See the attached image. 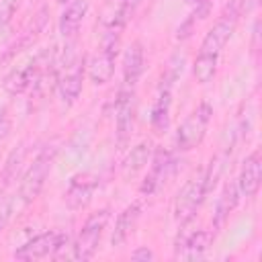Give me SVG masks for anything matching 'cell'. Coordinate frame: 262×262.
<instances>
[{"label":"cell","instance_id":"cell-4","mask_svg":"<svg viewBox=\"0 0 262 262\" xmlns=\"http://www.w3.org/2000/svg\"><path fill=\"white\" fill-rule=\"evenodd\" d=\"M211 115H213V108L209 102H201L184 121L182 125L178 127L176 131V147L186 151V149H192L196 147L205 133H207V127L211 123Z\"/></svg>","mask_w":262,"mask_h":262},{"label":"cell","instance_id":"cell-18","mask_svg":"<svg viewBox=\"0 0 262 262\" xmlns=\"http://www.w3.org/2000/svg\"><path fill=\"white\" fill-rule=\"evenodd\" d=\"M170 104H172V94H170V86H162L160 94H158V100L151 108V125L158 133H164L168 129V123H170Z\"/></svg>","mask_w":262,"mask_h":262},{"label":"cell","instance_id":"cell-5","mask_svg":"<svg viewBox=\"0 0 262 262\" xmlns=\"http://www.w3.org/2000/svg\"><path fill=\"white\" fill-rule=\"evenodd\" d=\"M106 223H108V211L106 209L92 213L84 221V225L78 233V239L74 242V260H90L96 254L100 237L106 229Z\"/></svg>","mask_w":262,"mask_h":262},{"label":"cell","instance_id":"cell-8","mask_svg":"<svg viewBox=\"0 0 262 262\" xmlns=\"http://www.w3.org/2000/svg\"><path fill=\"white\" fill-rule=\"evenodd\" d=\"M66 237H68L66 233H57V231L39 233V235H35L33 239L25 242V244L14 252V258H18V260H41V258L53 256L55 250L59 248V244H61Z\"/></svg>","mask_w":262,"mask_h":262},{"label":"cell","instance_id":"cell-26","mask_svg":"<svg viewBox=\"0 0 262 262\" xmlns=\"http://www.w3.org/2000/svg\"><path fill=\"white\" fill-rule=\"evenodd\" d=\"M8 129H10V123H8V119L4 117V113H0V141L6 137Z\"/></svg>","mask_w":262,"mask_h":262},{"label":"cell","instance_id":"cell-14","mask_svg":"<svg viewBox=\"0 0 262 262\" xmlns=\"http://www.w3.org/2000/svg\"><path fill=\"white\" fill-rule=\"evenodd\" d=\"M139 217H141V205L139 203H131L119 213V217L115 221L113 235H111V244L115 248H121V246L127 244V239L131 237V233H133V229L139 221Z\"/></svg>","mask_w":262,"mask_h":262},{"label":"cell","instance_id":"cell-24","mask_svg":"<svg viewBox=\"0 0 262 262\" xmlns=\"http://www.w3.org/2000/svg\"><path fill=\"white\" fill-rule=\"evenodd\" d=\"M18 2L20 0H0V27L8 25L18 8Z\"/></svg>","mask_w":262,"mask_h":262},{"label":"cell","instance_id":"cell-23","mask_svg":"<svg viewBox=\"0 0 262 262\" xmlns=\"http://www.w3.org/2000/svg\"><path fill=\"white\" fill-rule=\"evenodd\" d=\"M14 211V199L8 192H0V231L8 225Z\"/></svg>","mask_w":262,"mask_h":262},{"label":"cell","instance_id":"cell-25","mask_svg":"<svg viewBox=\"0 0 262 262\" xmlns=\"http://www.w3.org/2000/svg\"><path fill=\"white\" fill-rule=\"evenodd\" d=\"M156 258V254L147 248V246H143V248H137L135 252H131V260H154Z\"/></svg>","mask_w":262,"mask_h":262},{"label":"cell","instance_id":"cell-9","mask_svg":"<svg viewBox=\"0 0 262 262\" xmlns=\"http://www.w3.org/2000/svg\"><path fill=\"white\" fill-rule=\"evenodd\" d=\"M176 158L168 151H160L154 160H151V168L145 176V180L141 182V192L143 194H154L162 184L168 182V178H172V174L176 172Z\"/></svg>","mask_w":262,"mask_h":262},{"label":"cell","instance_id":"cell-17","mask_svg":"<svg viewBox=\"0 0 262 262\" xmlns=\"http://www.w3.org/2000/svg\"><path fill=\"white\" fill-rule=\"evenodd\" d=\"M211 237L209 231H194L182 242V246H178L176 254L184 260H203L211 246Z\"/></svg>","mask_w":262,"mask_h":262},{"label":"cell","instance_id":"cell-28","mask_svg":"<svg viewBox=\"0 0 262 262\" xmlns=\"http://www.w3.org/2000/svg\"><path fill=\"white\" fill-rule=\"evenodd\" d=\"M57 2H61V4H68V2H70V0H57Z\"/></svg>","mask_w":262,"mask_h":262},{"label":"cell","instance_id":"cell-12","mask_svg":"<svg viewBox=\"0 0 262 262\" xmlns=\"http://www.w3.org/2000/svg\"><path fill=\"white\" fill-rule=\"evenodd\" d=\"M233 29H235V16H227V14H223L209 31H207V35H205V39H203V43H201V49L199 51H203V53H213V55H219L221 53V49L225 47V43L231 39V35H233Z\"/></svg>","mask_w":262,"mask_h":262},{"label":"cell","instance_id":"cell-13","mask_svg":"<svg viewBox=\"0 0 262 262\" xmlns=\"http://www.w3.org/2000/svg\"><path fill=\"white\" fill-rule=\"evenodd\" d=\"M98 186V178L90 172H82V174H76L68 186V192H66V201L72 209H80L84 205H88V201L92 199L94 190Z\"/></svg>","mask_w":262,"mask_h":262},{"label":"cell","instance_id":"cell-20","mask_svg":"<svg viewBox=\"0 0 262 262\" xmlns=\"http://www.w3.org/2000/svg\"><path fill=\"white\" fill-rule=\"evenodd\" d=\"M151 160V145L147 141H141L139 145H135L129 156L123 162V176H133L139 170H143L147 166V162Z\"/></svg>","mask_w":262,"mask_h":262},{"label":"cell","instance_id":"cell-16","mask_svg":"<svg viewBox=\"0 0 262 262\" xmlns=\"http://www.w3.org/2000/svg\"><path fill=\"white\" fill-rule=\"evenodd\" d=\"M145 68V55H143V47L139 41L131 43L123 55V80L129 88L135 86V82L141 78Z\"/></svg>","mask_w":262,"mask_h":262},{"label":"cell","instance_id":"cell-1","mask_svg":"<svg viewBox=\"0 0 262 262\" xmlns=\"http://www.w3.org/2000/svg\"><path fill=\"white\" fill-rule=\"evenodd\" d=\"M207 194H209V190H207V174H205V170H201L199 174L190 176L184 182V186L180 188V192L176 194V201H174V217H176V221L178 223H188L196 215V211L203 205Z\"/></svg>","mask_w":262,"mask_h":262},{"label":"cell","instance_id":"cell-27","mask_svg":"<svg viewBox=\"0 0 262 262\" xmlns=\"http://www.w3.org/2000/svg\"><path fill=\"white\" fill-rule=\"evenodd\" d=\"M186 2H190V4H196V6H201V4H211V0H186Z\"/></svg>","mask_w":262,"mask_h":262},{"label":"cell","instance_id":"cell-7","mask_svg":"<svg viewBox=\"0 0 262 262\" xmlns=\"http://www.w3.org/2000/svg\"><path fill=\"white\" fill-rule=\"evenodd\" d=\"M47 57H49V53L47 51H43V53H39V55H35L29 63H25L23 68H18V70H14L8 78H6V90L10 92V94H20V92H25V90H29L31 86H35L39 80H41V76L45 74V70H47V66H49V61H47Z\"/></svg>","mask_w":262,"mask_h":262},{"label":"cell","instance_id":"cell-15","mask_svg":"<svg viewBox=\"0 0 262 262\" xmlns=\"http://www.w3.org/2000/svg\"><path fill=\"white\" fill-rule=\"evenodd\" d=\"M90 8V0H70L59 16V33L63 37H74L82 27Z\"/></svg>","mask_w":262,"mask_h":262},{"label":"cell","instance_id":"cell-19","mask_svg":"<svg viewBox=\"0 0 262 262\" xmlns=\"http://www.w3.org/2000/svg\"><path fill=\"white\" fill-rule=\"evenodd\" d=\"M237 199H239V190H237V184H227L217 201V209H215V217H213V225L215 229L223 227V223L227 221V217L231 215V211L235 209L237 205Z\"/></svg>","mask_w":262,"mask_h":262},{"label":"cell","instance_id":"cell-22","mask_svg":"<svg viewBox=\"0 0 262 262\" xmlns=\"http://www.w3.org/2000/svg\"><path fill=\"white\" fill-rule=\"evenodd\" d=\"M25 154H27L25 143H20L16 149L10 151V156H8V160H6V166H4V170H2V180H4L6 186H8V184L16 178V174L20 172V166H23V162H25Z\"/></svg>","mask_w":262,"mask_h":262},{"label":"cell","instance_id":"cell-11","mask_svg":"<svg viewBox=\"0 0 262 262\" xmlns=\"http://www.w3.org/2000/svg\"><path fill=\"white\" fill-rule=\"evenodd\" d=\"M260 182H262V158H260V151L256 149L244 160L235 184H237L239 194L254 196L258 192V188H260Z\"/></svg>","mask_w":262,"mask_h":262},{"label":"cell","instance_id":"cell-21","mask_svg":"<svg viewBox=\"0 0 262 262\" xmlns=\"http://www.w3.org/2000/svg\"><path fill=\"white\" fill-rule=\"evenodd\" d=\"M217 61H219V55H213V53H203L199 51L194 63H192V74L194 78L201 82V84H207L215 78V72H217Z\"/></svg>","mask_w":262,"mask_h":262},{"label":"cell","instance_id":"cell-3","mask_svg":"<svg viewBox=\"0 0 262 262\" xmlns=\"http://www.w3.org/2000/svg\"><path fill=\"white\" fill-rule=\"evenodd\" d=\"M53 158H55V149H49L45 147L35 160L33 164L29 166V170L25 172L23 180H20V186H18V199L23 205H29L33 203L43 186H45V180L49 176V170H51V164H53Z\"/></svg>","mask_w":262,"mask_h":262},{"label":"cell","instance_id":"cell-10","mask_svg":"<svg viewBox=\"0 0 262 262\" xmlns=\"http://www.w3.org/2000/svg\"><path fill=\"white\" fill-rule=\"evenodd\" d=\"M135 123V100L133 90H121L117 104H115V125H117V141L119 145H125L131 139Z\"/></svg>","mask_w":262,"mask_h":262},{"label":"cell","instance_id":"cell-2","mask_svg":"<svg viewBox=\"0 0 262 262\" xmlns=\"http://www.w3.org/2000/svg\"><path fill=\"white\" fill-rule=\"evenodd\" d=\"M117 49H119V29H108V33L102 37L98 51L88 61V78L92 84L102 86L113 78Z\"/></svg>","mask_w":262,"mask_h":262},{"label":"cell","instance_id":"cell-6","mask_svg":"<svg viewBox=\"0 0 262 262\" xmlns=\"http://www.w3.org/2000/svg\"><path fill=\"white\" fill-rule=\"evenodd\" d=\"M82 82H84V55H74L63 61L61 74L57 78V90L59 98L66 106L74 104L82 92Z\"/></svg>","mask_w":262,"mask_h":262}]
</instances>
